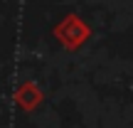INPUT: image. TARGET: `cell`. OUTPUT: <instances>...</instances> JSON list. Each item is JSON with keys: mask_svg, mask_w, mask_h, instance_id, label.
I'll list each match as a JSON object with an SVG mask.
<instances>
[{"mask_svg": "<svg viewBox=\"0 0 133 128\" xmlns=\"http://www.w3.org/2000/svg\"><path fill=\"white\" fill-rule=\"evenodd\" d=\"M52 35L57 37V42L62 44L64 49L76 52L79 47H84L91 39L94 32H91V25L86 22V20H81L76 12H69V15H64V20H59V22L54 25Z\"/></svg>", "mask_w": 133, "mask_h": 128, "instance_id": "cell-1", "label": "cell"}, {"mask_svg": "<svg viewBox=\"0 0 133 128\" xmlns=\"http://www.w3.org/2000/svg\"><path fill=\"white\" fill-rule=\"evenodd\" d=\"M37 101H39V91H37L35 84H22L17 89V104L22 106V109H32Z\"/></svg>", "mask_w": 133, "mask_h": 128, "instance_id": "cell-2", "label": "cell"}]
</instances>
